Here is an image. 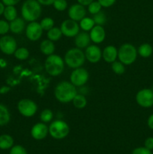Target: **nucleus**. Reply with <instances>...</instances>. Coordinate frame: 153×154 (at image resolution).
I'll use <instances>...</instances> for the list:
<instances>
[{
    "instance_id": "7",
    "label": "nucleus",
    "mask_w": 153,
    "mask_h": 154,
    "mask_svg": "<svg viewBox=\"0 0 153 154\" xmlns=\"http://www.w3.org/2000/svg\"><path fill=\"white\" fill-rule=\"evenodd\" d=\"M17 109L21 115L26 117H31L37 112L38 106L32 99H23L18 102Z\"/></svg>"
},
{
    "instance_id": "38",
    "label": "nucleus",
    "mask_w": 153,
    "mask_h": 154,
    "mask_svg": "<svg viewBox=\"0 0 153 154\" xmlns=\"http://www.w3.org/2000/svg\"><path fill=\"white\" fill-rule=\"evenodd\" d=\"M100 5L104 8H109L115 3L116 0H98Z\"/></svg>"
},
{
    "instance_id": "11",
    "label": "nucleus",
    "mask_w": 153,
    "mask_h": 154,
    "mask_svg": "<svg viewBox=\"0 0 153 154\" xmlns=\"http://www.w3.org/2000/svg\"><path fill=\"white\" fill-rule=\"evenodd\" d=\"M61 31L63 35L68 38L75 37L80 32V25L71 19L65 20L61 24Z\"/></svg>"
},
{
    "instance_id": "17",
    "label": "nucleus",
    "mask_w": 153,
    "mask_h": 154,
    "mask_svg": "<svg viewBox=\"0 0 153 154\" xmlns=\"http://www.w3.org/2000/svg\"><path fill=\"white\" fill-rule=\"evenodd\" d=\"M102 57L106 63H113L118 57V50L115 46L109 45L104 49L103 52H102Z\"/></svg>"
},
{
    "instance_id": "28",
    "label": "nucleus",
    "mask_w": 153,
    "mask_h": 154,
    "mask_svg": "<svg viewBox=\"0 0 153 154\" xmlns=\"http://www.w3.org/2000/svg\"><path fill=\"white\" fill-rule=\"evenodd\" d=\"M14 57L19 60H26L29 57V51L26 48H20L15 51Z\"/></svg>"
},
{
    "instance_id": "20",
    "label": "nucleus",
    "mask_w": 153,
    "mask_h": 154,
    "mask_svg": "<svg viewBox=\"0 0 153 154\" xmlns=\"http://www.w3.org/2000/svg\"><path fill=\"white\" fill-rule=\"evenodd\" d=\"M40 50L42 54L44 55H52L55 51V45H54L53 42L49 40V39L44 40L40 45Z\"/></svg>"
},
{
    "instance_id": "16",
    "label": "nucleus",
    "mask_w": 153,
    "mask_h": 154,
    "mask_svg": "<svg viewBox=\"0 0 153 154\" xmlns=\"http://www.w3.org/2000/svg\"><path fill=\"white\" fill-rule=\"evenodd\" d=\"M90 38L95 44H100L104 41L106 37V32L102 26H94L91 30H90Z\"/></svg>"
},
{
    "instance_id": "43",
    "label": "nucleus",
    "mask_w": 153,
    "mask_h": 154,
    "mask_svg": "<svg viewBox=\"0 0 153 154\" xmlns=\"http://www.w3.org/2000/svg\"><path fill=\"white\" fill-rule=\"evenodd\" d=\"M78 3L83 6H88L91 2H92L93 0H77Z\"/></svg>"
},
{
    "instance_id": "24",
    "label": "nucleus",
    "mask_w": 153,
    "mask_h": 154,
    "mask_svg": "<svg viewBox=\"0 0 153 154\" xmlns=\"http://www.w3.org/2000/svg\"><path fill=\"white\" fill-rule=\"evenodd\" d=\"M137 53L140 57H143V58H147V57H149L152 54L153 48L149 44H142L138 48Z\"/></svg>"
},
{
    "instance_id": "25",
    "label": "nucleus",
    "mask_w": 153,
    "mask_h": 154,
    "mask_svg": "<svg viewBox=\"0 0 153 154\" xmlns=\"http://www.w3.org/2000/svg\"><path fill=\"white\" fill-rule=\"evenodd\" d=\"M62 32L61 31V29L58 27H52L47 32V38L49 40L52 42H57L61 38L62 36Z\"/></svg>"
},
{
    "instance_id": "41",
    "label": "nucleus",
    "mask_w": 153,
    "mask_h": 154,
    "mask_svg": "<svg viewBox=\"0 0 153 154\" xmlns=\"http://www.w3.org/2000/svg\"><path fill=\"white\" fill-rule=\"evenodd\" d=\"M37 1L38 2L40 5H42L49 6L53 4L55 0H37Z\"/></svg>"
},
{
    "instance_id": "21",
    "label": "nucleus",
    "mask_w": 153,
    "mask_h": 154,
    "mask_svg": "<svg viewBox=\"0 0 153 154\" xmlns=\"http://www.w3.org/2000/svg\"><path fill=\"white\" fill-rule=\"evenodd\" d=\"M14 138L10 135L4 134L0 135V149L8 150L14 146Z\"/></svg>"
},
{
    "instance_id": "30",
    "label": "nucleus",
    "mask_w": 153,
    "mask_h": 154,
    "mask_svg": "<svg viewBox=\"0 0 153 154\" xmlns=\"http://www.w3.org/2000/svg\"><path fill=\"white\" fill-rule=\"evenodd\" d=\"M112 70L113 71L114 73L117 74V75H122L125 72V68H124V65L121 62L114 61L112 63Z\"/></svg>"
},
{
    "instance_id": "19",
    "label": "nucleus",
    "mask_w": 153,
    "mask_h": 154,
    "mask_svg": "<svg viewBox=\"0 0 153 154\" xmlns=\"http://www.w3.org/2000/svg\"><path fill=\"white\" fill-rule=\"evenodd\" d=\"M10 31L14 34H20L25 29V20L23 18L16 17L9 23Z\"/></svg>"
},
{
    "instance_id": "45",
    "label": "nucleus",
    "mask_w": 153,
    "mask_h": 154,
    "mask_svg": "<svg viewBox=\"0 0 153 154\" xmlns=\"http://www.w3.org/2000/svg\"><path fill=\"white\" fill-rule=\"evenodd\" d=\"M4 8H5V6H4V5L3 4L2 2H0V15L3 14V12H4Z\"/></svg>"
},
{
    "instance_id": "23",
    "label": "nucleus",
    "mask_w": 153,
    "mask_h": 154,
    "mask_svg": "<svg viewBox=\"0 0 153 154\" xmlns=\"http://www.w3.org/2000/svg\"><path fill=\"white\" fill-rule=\"evenodd\" d=\"M3 15H4L6 20L10 22V21L14 20L17 17V11H16V9L15 8L14 6H5L4 12H3Z\"/></svg>"
},
{
    "instance_id": "8",
    "label": "nucleus",
    "mask_w": 153,
    "mask_h": 154,
    "mask_svg": "<svg viewBox=\"0 0 153 154\" xmlns=\"http://www.w3.org/2000/svg\"><path fill=\"white\" fill-rule=\"evenodd\" d=\"M136 101L142 108H151L153 105V90L151 89H142L136 95Z\"/></svg>"
},
{
    "instance_id": "18",
    "label": "nucleus",
    "mask_w": 153,
    "mask_h": 154,
    "mask_svg": "<svg viewBox=\"0 0 153 154\" xmlns=\"http://www.w3.org/2000/svg\"><path fill=\"white\" fill-rule=\"evenodd\" d=\"M90 41H91V38H90L89 34L86 32H79L75 36L74 44L77 48L83 49L89 46Z\"/></svg>"
},
{
    "instance_id": "36",
    "label": "nucleus",
    "mask_w": 153,
    "mask_h": 154,
    "mask_svg": "<svg viewBox=\"0 0 153 154\" xmlns=\"http://www.w3.org/2000/svg\"><path fill=\"white\" fill-rule=\"evenodd\" d=\"M9 154H28L26 150L21 145H14L10 149Z\"/></svg>"
},
{
    "instance_id": "32",
    "label": "nucleus",
    "mask_w": 153,
    "mask_h": 154,
    "mask_svg": "<svg viewBox=\"0 0 153 154\" xmlns=\"http://www.w3.org/2000/svg\"><path fill=\"white\" fill-rule=\"evenodd\" d=\"M52 117H53V114L52 111L50 109H44L40 113V120L44 123H49L52 120Z\"/></svg>"
},
{
    "instance_id": "15",
    "label": "nucleus",
    "mask_w": 153,
    "mask_h": 154,
    "mask_svg": "<svg viewBox=\"0 0 153 154\" xmlns=\"http://www.w3.org/2000/svg\"><path fill=\"white\" fill-rule=\"evenodd\" d=\"M86 14V11L83 5L80 4H74L68 9V16L70 19L74 21H80Z\"/></svg>"
},
{
    "instance_id": "3",
    "label": "nucleus",
    "mask_w": 153,
    "mask_h": 154,
    "mask_svg": "<svg viewBox=\"0 0 153 154\" xmlns=\"http://www.w3.org/2000/svg\"><path fill=\"white\" fill-rule=\"evenodd\" d=\"M44 68L46 72L51 76H58L61 75L64 69V60L60 56L52 54L48 56L45 60Z\"/></svg>"
},
{
    "instance_id": "31",
    "label": "nucleus",
    "mask_w": 153,
    "mask_h": 154,
    "mask_svg": "<svg viewBox=\"0 0 153 154\" xmlns=\"http://www.w3.org/2000/svg\"><path fill=\"white\" fill-rule=\"evenodd\" d=\"M40 24L42 29L48 31L54 26V20L50 17H45L41 20Z\"/></svg>"
},
{
    "instance_id": "12",
    "label": "nucleus",
    "mask_w": 153,
    "mask_h": 154,
    "mask_svg": "<svg viewBox=\"0 0 153 154\" xmlns=\"http://www.w3.org/2000/svg\"><path fill=\"white\" fill-rule=\"evenodd\" d=\"M44 30L39 23L33 21L30 22L26 28V35L32 42H36L40 38Z\"/></svg>"
},
{
    "instance_id": "9",
    "label": "nucleus",
    "mask_w": 153,
    "mask_h": 154,
    "mask_svg": "<svg viewBox=\"0 0 153 154\" xmlns=\"http://www.w3.org/2000/svg\"><path fill=\"white\" fill-rule=\"evenodd\" d=\"M17 49V43L14 37L3 35L0 38V51L6 55H12Z\"/></svg>"
},
{
    "instance_id": "5",
    "label": "nucleus",
    "mask_w": 153,
    "mask_h": 154,
    "mask_svg": "<svg viewBox=\"0 0 153 154\" xmlns=\"http://www.w3.org/2000/svg\"><path fill=\"white\" fill-rule=\"evenodd\" d=\"M137 51L131 44H124L118 51V57L119 61L124 65L128 66L135 62L137 57Z\"/></svg>"
},
{
    "instance_id": "13",
    "label": "nucleus",
    "mask_w": 153,
    "mask_h": 154,
    "mask_svg": "<svg viewBox=\"0 0 153 154\" xmlns=\"http://www.w3.org/2000/svg\"><path fill=\"white\" fill-rule=\"evenodd\" d=\"M86 59L92 63H96L100 60L102 57V51L97 45H90L86 48Z\"/></svg>"
},
{
    "instance_id": "1",
    "label": "nucleus",
    "mask_w": 153,
    "mask_h": 154,
    "mask_svg": "<svg viewBox=\"0 0 153 154\" xmlns=\"http://www.w3.org/2000/svg\"><path fill=\"white\" fill-rule=\"evenodd\" d=\"M77 94L76 87L68 81H62L57 84L54 90V95L57 100L62 103L72 102Z\"/></svg>"
},
{
    "instance_id": "37",
    "label": "nucleus",
    "mask_w": 153,
    "mask_h": 154,
    "mask_svg": "<svg viewBox=\"0 0 153 154\" xmlns=\"http://www.w3.org/2000/svg\"><path fill=\"white\" fill-rule=\"evenodd\" d=\"M131 154H152V150L146 148L145 147H140L134 149Z\"/></svg>"
},
{
    "instance_id": "22",
    "label": "nucleus",
    "mask_w": 153,
    "mask_h": 154,
    "mask_svg": "<svg viewBox=\"0 0 153 154\" xmlns=\"http://www.w3.org/2000/svg\"><path fill=\"white\" fill-rule=\"evenodd\" d=\"M10 120V114L5 105L0 104V126L7 125Z\"/></svg>"
},
{
    "instance_id": "27",
    "label": "nucleus",
    "mask_w": 153,
    "mask_h": 154,
    "mask_svg": "<svg viewBox=\"0 0 153 154\" xmlns=\"http://www.w3.org/2000/svg\"><path fill=\"white\" fill-rule=\"evenodd\" d=\"M94 23L92 18L84 17L80 21V27L85 32L90 31L94 26Z\"/></svg>"
},
{
    "instance_id": "35",
    "label": "nucleus",
    "mask_w": 153,
    "mask_h": 154,
    "mask_svg": "<svg viewBox=\"0 0 153 154\" xmlns=\"http://www.w3.org/2000/svg\"><path fill=\"white\" fill-rule=\"evenodd\" d=\"M10 31V26L7 20H0V35H4Z\"/></svg>"
},
{
    "instance_id": "26",
    "label": "nucleus",
    "mask_w": 153,
    "mask_h": 154,
    "mask_svg": "<svg viewBox=\"0 0 153 154\" xmlns=\"http://www.w3.org/2000/svg\"><path fill=\"white\" fill-rule=\"evenodd\" d=\"M73 102L74 106L78 109H82L85 108L87 105V100L85 96L82 94H76L74 99Z\"/></svg>"
},
{
    "instance_id": "4",
    "label": "nucleus",
    "mask_w": 153,
    "mask_h": 154,
    "mask_svg": "<svg viewBox=\"0 0 153 154\" xmlns=\"http://www.w3.org/2000/svg\"><path fill=\"white\" fill-rule=\"evenodd\" d=\"M85 54L80 48H74L68 50L64 55V63L71 69L81 67L85 63Z\"/></svg>"
},
{
    "instance_id": "42",
    "label": "nucleus",
    "mask_w": 153,
    "mask_h": 154,
    "mask_svg": "<svg viewBox=\"0 0 153 154\" xmlns=\"http://www.w3.org/2000/svg\"><path fill=\"white\" fill-rule=\"evenodd\" d=\"M147 125H148V126L150 129L153 130V114H152V115L148 117V120H147Z\"/></svg>"
},
{
    "instance_id": "34",
    "label": "nucleus",
    "mask_w": 153,
    "mask_h": 154,
    "mask_svg": "<svg viewBox=\"0 0 153 154\" xmlns=\"http://www.w3.org/2000/svg\"><path fill=\"white\" fill-rule=\"evenodd\" d=\"M53 6L58 11H63L67 8L68 3L66 0H55L53 2Z\"/></svg>"
},
{
    "instance_id": "2",
    "label": "nucleus",
    "mask_w": 153,
    "mask_h": 154,
    "mask_svg": "<svg viewBox=\"0 0 153 154\" xmlns=\"http://www.w3.org/2000/svg\"><path fill=\"white\" fill-rule=\"evenodd\" d=\"M21 14L25 20L33 22L41 14V6L37 0H26L21 8Z\"/></svg>"
},
{
    "instance_id": "33",
    "label": "nucleus",
    "mask_w": 153,
    "mask_h": 154,
    "mask_svg": "<svg viewBox=\"0 0 153 154\" xmlns=\"http://www.w3.org/2000/svg\"><path fill=\"white\" fill-rule=\"evenodd\" d=\"M88 6V12L93 15L95 14H97V13H98L99 11H101L102 6L100 5V4L98 1L97 2L93 1L92 2L90 3Z\"/></svg>"
},
{
    "instance_id": "14",
    "label": "nucleus",
    "mask_w": 153,
    "mask_h": 154,
    "mask_svg": "<svg viewBox=\"0 0 153 154\" xmlns=\"http://www.w3.org/2000/svg\"><path fill=\"white\" fill-rule=\"evenodd\" d=\"M49 133V127L45 123H38L32 126L31 129V135L34 139L43 140Z\"/></svg>"
},
{
    "instance_id": "10",
    "label": "nucleus",
    "mask_w": 153,
    "mask_h": 154,
    "mask_svg": "<svg viewBox=\"0 0 153 154\" xmlns=\"http://www.w3.org/2000/svg\"><path fill=\"white\" fill-rule=\"evenodd\" d=\"M88 77L89 75L86 69L81 67L74 69V70L70 74V83L73 84L75 87H81L88 81Z\"/></svg>"
},
{
    "instance_id": "6",
    "label": "nucleus",
    "mask_w": 153,
    "mask_h": 154,
    "mask_svg": "<svg viewBox=\"0 0 153 154\" xmlns=\"http://www.w3.org/2000/svg\"><path fill=\"white\" fill-rule=\"evenodd\" d=\"M69 132L70 127L68 124L63 120H54L49 126V134L55 139H63L68 135Z\"/></svg>"
},
{
    "instance_id": "39",
    "label": "nucleus",
    "mask_w": 153,
    "mask_h": 154,
    "mask_svg": "<svg viewBox=\"0 0 153 154\" xmlns=\"http://www.w3.org/2000/svg\"><path fill=\"white\" fill-rule=\"evenodd\" d=\"M144 147L150 150H153V137H148L145 140Z\"/></svg>"
},
{
    "instance_id": "40",
    "label": "nucleus",
    "mask_w": 153,
    "mask_h": 154,
    "mask_svg": "<svg viewBox=\"0 0 153 154\" xmlns=\"http://www.w3.org/2000/svg\"><path fill=\"white\" fill-rule=\"evenodd\" d=\"M20 1V0H2V3L5 6H8V5L14 6L15 5L19 3Z\"/></svg>"
},
{
    "instance_id": "29",
    "label": "nucleus",
    "mask_w": 153,
    "mask_h": 154,
    "mask_svg": "<svg viewBox=\"0 0 153 154\" xmlns=\"http://www.w3.org/2000/svg\"><path fill=\"white\" fill-rule=\"evenodd\" d=\"M92 20H94V23L95 25L102 26H103V25H104L106 22V16L103 11H100L98 13L94 14Z\"/></svg>"
},
{
    "instance_id": "44",
    "label": "nucleus",
    "mask_w": 153,
    "mask_h": 154,
    "mask_svg": "<svg viewBox=\"0 0 153 154\" xmlns=\"http://www.w3.org/2000/svg\"><path fill=\"white\" fill-rule=\"evenodd\" d=\"M10 90V88L8 87H2L0 88V93H2V94H4V93H8V92Z\"/></svg>"
}]
</instances>
